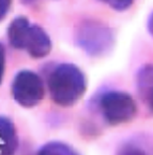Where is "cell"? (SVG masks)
<instances>
[{"label":"cell","mask_w":153,"mask_h":155,"mask_svg":"<svg viewBox=\"0 0 153 155\" xmlns=\"http://www.w3.org/2000/svg\"><path fill=\"white\" fill-rule=\"evenodd\" d=\"M119 155H146L140 149L136 147H125L120 151Z\"/></svg>","instance_id":"30bf717a"},{"label":"cell","mask_w":153,"mask_h":155,"mask_svg":"<svg viewBox=\"0 0 153 155\" xmlns=\"http://www.w3.org/2000/svg\"><path fill=\"white\" fill-rule=\"evenodd\" d=\"M38 155H78L71 147L61 142H49L43 145Z\"/></svg>","instance_id":"ba28073f"},{"label":"cell","mask_w":153,"mask_h":155,"mask_svg":"<svg viewBox=\"0 0 153 155\" xmlns=\"http://www.w3.org/2000/svg\"><path fill=\"white\" fill-rule=\"evenodd\" d=\"M101 110L105 120L117 125L131 121L136 113V104L129 94L110 92L101 98Z\"/></svg>","instance_id":"3957f363"},{"label":"cell","mask_w":153,"mask_h":155,"mask_svg":"<svg viewBox=\"0 0 153 155\" xmlns=\"http://www.w3.org/2000/svg\"><path fill=\"white\" fill-rule=\"evenodd\" d=\"M115 10H125L132 5L133 0H101Z\"/></svg>","instance_id":"9c48e42d"},{"label":"cell","mask_w":153,"mask_h":155,"mask_svg":"<svg viewBox=\"0 0 153 155\" xmlns=\"http://www.w3.org/2000/svg\"><path fill=\"white\" fill-rule=\"evenodd\" d=\"M10 43L19 50H26L34 58H42L50 52L52 42L43 28L30 24L25 17H17L8 30Z\"/></svg>","instance_id":"7a4b0ae2"},{"label":"cell","mask_w":153,"mask_h":155,"mask_svg":"<svg viewBox=\"0 0 153 155\" xmlns=\"http://www.w3.org/2000/svg\"><path fill=\"white\" fill-rule=\"evenodd\" d=\"M137 86L142 100L153 110V66L141 68L137 75Z\"/></svg>","instance_id":"52a82bcc"},{"label":"cell","mask_w":153,"mask_h":155,"mask_svg":"<svg viewBox=\"0 0 153 155\" xmlns=\"http://www.w3.org/2000/svg\"><path fill=\"white\" fill-rule=\"evenodd\" d=\"M11 5V0H0V21L7 15Z\"/></svg>","instance_id":"7c38bea8"},{"label":"cell","mask_w":153,"mask_h":155,"mask_svg":"<svg viewBox=\"0 0 153 155\" xmlns=\"http://www.w3.org/2000/svg\"><path fill=\"white\" fill-rule=\"evenodd\" d=\"M12 94L15 101L20 106L26 108L36 106L44 96L42 80L32 71H20L13 81Z\"/></svg>","instance_id":"277c9868"},{"label":"cell","mask_w":153,"mask_h":155,"mask_svg":"<svg viewBox=\"0 0 153 155\" xmlns=\"http://www.w3.org/2000/svg\"><path fill=\"white\" fill-rule=\"evenodd\" d=\"M5 46L0 43V83L2 81L3 74H5Z\"/></svg>","instance_id":"8fae6325"},{"label":"cell","mask_w":153,"mask_h":155,"mask_svg":"<svg viewBox=\"0 0 153 155\" xmlns=\"http://www.w3.org/2000/svg\"><path fill=\"white\" fill-rule=\"evenodd\" d=\"M78 41L88 53L101 54L109 48V45L113 43V37L107 27L90 22L80 27Z\"/></svg>","instance_id":"5b68a950"},{"label":"cell","mask_w":153,"mask_h":155,"mask_svg":"<svg viewBox=\"0 0 153 155\" xmlns=\"http://www.w3.org/2000/svg\"><path fill=\"white\" fill-rule=\"evenodd\" d=\"M48 90L56 104L63 107L71 106L84 95L86 79L78 67L72 64H62L50 73Z\"/></svg>","instance_id":"6da1fadb"},{"label":"cell","mask_w":153,"mask_h":155,"mask_svg":"<svg viewBox=\"0 0 153 155\" xmlns=\"http://www.w3.org/2000/svg\"><path fill=\"white\" fill-rule=\"evenodd\" d=\"M17 143L14 124L8 117L0 116V155H14Z\"/></svg>","instance_id":"8992f818"},{"label":"cell","mask_w":153,"mask_h":155,"mask_svg":"<svg viewBox=\"0 0 153 155\" xmlns=\"http://www.w3.org/2000/svg\"><path fill=\"white\" fill-rule=\"evenodd\" d=\"M149 30H150V32L153 36V13L150 16V19H149Z\"/></svg>","instance_id":"4fadbf2b"}]
</instances>
